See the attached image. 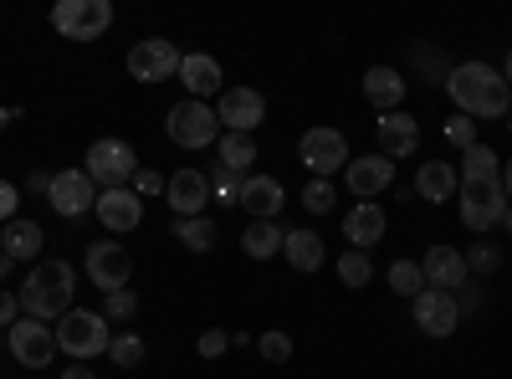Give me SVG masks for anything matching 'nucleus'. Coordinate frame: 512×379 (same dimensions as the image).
I'll return each instance as SVG.
<instances>
[{"label":"nucleus","instance_id":"obj_1","mask_svg":"<svg viewBox=\"0 0 512 379\" xmlns=\"http://www.w3.org/2000/svg\"><path fill=\"white\" fill-rule=\"evenodd\" d=\"M446 93L456 103V113L466 118H507L512 108V88H507V77L487 62H461L446 72Z\"/></svg>","mask_w":512,"mask_h":379},{"label":"nucleus","instance_id":"obj_2","mask_svg":"<svg viewBox=\"0 0 512 379\" xmlns=\"http://www.w3.org/2000/svg\"><path fill=\"white\" fill-rule=\"evenodd\" d=\"M72 292H77V272L62 262V257H52V262H36L31 272H26V282H21V313L26 318H41V323H52V318H67L72 313Z\"/></svg>","mask_w":512,"mask_h":379},{"label":"nucleus","instance_id":"obj_3","mask_svg":"<svg viewBox=\"0 0 512 379\" xmlns=\"http://www.w3.org/2000/svg\"><path fill=\"white\" fill-rule=\"evenodd\" d=\"M113 344V323L93 308H72L67 318H57V354H67L72 364H93L98 354H108Z\"/></svg>","mask_w":512,"mask_h":379},{"label":"nucleus","instance_id":"obj_4","mask_svg":"<svg viewBox=\"0 0 512 379\" xmlns=\"http://www.w3.org/2000/svg\"><path fill=\"white\" fill-rule=\"evenodd\" d=\"M164 134H169V144H180V149H210V144H221V118H216L210 103L185 98V103L169 108Z\"/></svg>","mask_w":512,"mask_h":379},{"label":"nucleus","instance_id":"obj_5","mask_svg":"<svg viewBox=\"0 0 512 379\" xmlns=\"http://www.w3.org/2000/svg\"><path fill=\"white\" fill-rule=\"evenodd\" d=\"M144 170L134 144H123V139H93L88 144V180L103 185V190H128L134 185V175Z\"/></svg>","mask_w":512,"mask_h":379},{"label":"nucleus","instance_id":"obj_6","mask_svg":"<svg viewBox=\"0 0 512 379\" xmlns=\"http://www.w3.org/2000/svg\"><path fill=\"white\" fill-rule=\"evenodd\" d=\"M297 159H303V170L313 175V180H333L338 170H349V139L338 134V129H308L303 139H297Z\"/></svg>","mask_w":512,"mask_h":379},{"label":"nucleus","instance_id":"obj_7","mask_svg":"<svg viewBox=\"0 0 512 379\" xmlns=\"http://www.w3.org/2000/svg\"><path fill=\"white\" fill-rule=\"evenodd\" d=\"M507 190L502 180H461V226L466 231H492L507 216Z\"/></svg>","mask_w":512,"mask_h":379},{"label":"nucleus","instance_id":"obj_8","mask_svg":"<svg viewBox=\"0 0 512 379\" xmlns=\"http://www.w3.org/2000/svg\"><path fill=\"white\" fill-rule=\"evenodd\" d=\"M108 26H113L108 0H57L52 6V31H62L67 41H98Z\"/></svg>","mask_w":512,"mask_h":379},{"label":"nucleus","instance_id":"obj_9","mask_svg":"<svg viewBox=\"0 0 512 379\" xmlns=\"http://www.w3.org/2000/svg\"><path fill=\"white\" fill-rule=\"evenodd\" d=\"M11 359H16L21 369H47V364L57 359V328L21 313V318L11 323Z\"/></svg>","mask_w":512,"mask_h":379},{"label":"nucleus","instance_id":"obj_10","mask_svg":"<svg viewBox=\"0 0 512 379\" xmlns=\"http://www.w3.org/2000/svg\"><path fill=\"white\" fill-rule=\"evenodd\" d=\"M180 72V47L175 41H164V36H144V41H134V52H128V77L134 82H169Z\"/></svg>","mask_w":512,"mask_h":379},{"label":"nucleus","instance_id":"obj_11","mask_svg":"<svg viewBox=\"0 0 512 379\" xmlns=\"http://www.w3.org/2000/svg\"><path fill=\"white\" fill-rule=\"evenodd\" d=\"M410 318H415V328L425 333V339H451V333L461 328V303L441 287H425L410 303Z\"/></svg>","mask_w":512,"mask_h":379},{"label":"nucleus","instance_id":"obj_12","mask_svg":"<svg viewBox=\"0 0 512 379\" xmlns=\"http://www.w3.org/2000/svg\"><path fill=\"white\" fill-rule=\"evenodd\" d=\"M216 118H221L226 134H256L267 123V98L256 93V88H221Z\"/></svg>","mask_w":512,"mask_h":379},{"label":"nucleus","instance_id":"obj_13","mask_svg":"<svg viewBox=\"0 0 512 379\" xmlns=\"http://www.w3.org/2000/svg\"><path fill=\"white\" fill-rule=\"evenodd\" d=\"M98 195L103 190L88 180V170H62V175H52V190H47L52 210H57V216H67V221L88 216V210L98 205Z\"/></svg>","mask_w":512,"mask_h":379},{"label":"nucleus","instance_id":"obj_14","mask_svg":"<svg viewBox=\"0 0 512 379\" xmlns=\"http://www.w3.org/2000/svg\"><path fill=\"white\" fill-rule=\"evenodd\" d=\"M164 205L175 210V221L205 216V205H210V175L205 170H175V175L164 180Z\"/></svg>","mask_w":512,"mask_h":379},{"label":"nucleus","instance_id":"obj_15","mask_svg":"<svg viewBox=\"0 0 512 379\" xmlns=\"http://www.w3.org/2000/svg\"><path fill=\"white\" fill-rule=\"evenodd\" d=\"M374 154H384V159H410L415 149H420V118H410V113H379V123H374Z\"/></svg>","mask_w":512,"mask_h":379},{"label":"nucleus","instance_id":"obj_16","mask_svg":"<svg viewBox=\"0 0 512 379\" xmlns=\"http://www.w3.org/2000/svg\"><path fill=\"white\" fill-rule=\"evenodd\" d=\"M88 277H93V287L118 292V287H128V277H134V257H128L118 241H93L88 246Z\"/></svg>","mask_w":512,"mask_h":379},{"label":"nucleus","instance_id":"obj_17","mask_svg":"<svg viewBox=\"0 0 512 379\" xmlns=\"http://www.w3.org/2000/svg\"><path fill=\"white\" fill-rule=\"evenodd\" d=\"M344 185H349V195H359V200H379L384 190L395 185V164L384 159V154H359V159H349Z\"/></svg>","mask_w":512,"mask_h":379},{"label":"nucleus","instance_id":"obj_18","mask_svg":"<svg viewBox=\"0 0 512 379\" xmlns=\"http://www.w3.org/2000/svg\"><path fill=\"white\" fill-rule=\"evenodd\" d=\"M420 272H425V287H441V292H451V298H456V287H472V272H466V257L456 246H431Z\"/></svg>","mask_w":512,"mask_h":379},{"label":"nucleus","instance_id":"obj_19","mask_svg":"<svg viewBox=\"0 0 512 379\" xmlns=\"http://www.w3.org/2000/svg\"><path fill=\"white\" fill-rule=\"evenodd\" d=\"M282 200H287V190H282V180H272V175H246L241 180V210L251 221H277V210H282Z\"/></svg>","mask_w":512,"mask_h":379},{"label":"nucleus","instance_id":"obj_20","mask_svg":"<svg viewBox=\"0 0 512 379\" xmlns=\"http://www.w3.org/2000/svg\"><path fill=\"white\" fill-rule=\"evenodd\" d=\"M384 231H390V216H384V205H374V200H359L349 216H344V236H349V246L354 251H369V246H379L384 241Z\"/></svg>","mask_w":512,"mask_h":379},{"label":"nucleus","instance_id":"obj_21","mask_svg":"<svg viewBox=\"0 0 512 379\" xmlns=\"http://www.w3.org/2000/svg\"><path fill=\"white\" fill-rule=\"evenodd\" d=\"M93 216L118 236V231H134L139 221H144V200L134 195V190H103L98 195V205H93Z\"/></svg>","mask_w":512,"mask_h":379},{"label":"nucleus","instance_id":"obj_22","mask_svg":"<svg viewBox=\"0 0 512 379\" xmlns=\"http://www.w3.org/2000/svg\"><path fill=\"white\" fill-rule=\"evenodd\" d=\"M180 82L190 88L195 103L216 98V93H221V62L210 57V52H185V57H180Z\"/></svg>","mask_w":512,"mask_h":379},{"label":"nucleus","instance_id":"obj_23","mask_svg":"<svg viewBox=\"0 0 512 379\" xmlns=\"http://www.w3.org/2000/svg\"><path fill=\"white\" fill-rule=\"evenodd\" d=\"M420 200H431V205H441V200H451L456 190H461V175H456V164H446V159H425L420 170H415V185H410Z\"/></svg>","mask_w":512,"mask_h":379},{"label":"nucleus","instance_id":"obj_24","mask_svg":"<svg viewBox=\"0 0 512 379\" xmlns=\"http://www.w3.org/2000/svg\"><path fill=\"white\" fill-rule=\"evenodd\" d=\"M364 98H369L374 113H400V103H405V77H400L395 67H369V72H364Z\"/></svg>","mask_w":512,"mask_h":379},{"label":"nucleus","instance_id":"obj_25","mask_svg":"<svg viewBox=\"0 0 512 379\" xmlns=\"http://www.w3.org/2000/svg\"><path fill=\"white\" fill-rule=\"evenodd\" d=\"M282 257L292 272H318L323 267V236L318 231H287L282 236Z\"/></svg>","mask_w":512,"mask_h":379},{"label":"nucleus","instance_id":"obj_26","mask_svg":"<svg viewBox=\"0 0 512 379\" xmlns=\"http://www.w3.org/2000/svg\"><path fill=\"white\" fill-rule=\"evenodd\" d=\"M0 251H6L11 262H36L41 257V226L26 221V216H16L6 231H0Z\"/></svg>","mask_w":512,"mask_h":379},{"label":"nucleus","instance_id":"obj_27","mask_svg":"<svg viewBox=\"0 0 512 379\" xmlns=\"http://www.w3.org/2000/svg\"><path fill=\"white\" fill-rule=\"evenodd\" d=\"M282 226L277 221H251L246 231H241V251H246V257L251 262H267V257H277V251H282Z\"/></svg>","mask_w":512,"mask_h":379},{"label":"nucleus","instance_id":"obj_28","mask_svg":"<svg viewBox=\"0 0 512 379\" xmlns=\"http://www.w3.org/2000/svg\"><path fill=\"white\" fill-rule=\"evenodd\" d=\"M216 159H221V170H231V175H251V164H256V139H251V134H221Z\"/></svg>","mask_w":512,"mask_h":379},{"label":"nucleus","instance_id":"obj_29","mask_svg":"<svg viewBox=\"0 0 512 379\" xmlns=\"http://www.w3.org/2000/svg\"><path fill=\"white\" fill-rule=\"evenodd\" d=\"M175 241L185 251H195V257H205L210 246H216V221L210 216H190V221H175Z\"/></svg>","mask_w":512,"mask_h":379},{"label":"nucleus","instance_id":"obj_30","mask_svg":"<svg viewBox=\"0 0 512 379\" xmlns=\"http://www.w3.org/2000/svg\"><path fill=\"white\" fill-rule=\"evenodd\" d=\"M384 282H390V292H400V298H420L425 292V272H420V262H410V257H400V262H390V272H384Z\"/></svg>","mask_w":512,"mask_h":379},{"label":"nucleus","instance_id":"obj_31","mask_svg":"<svg viewBox=\"0 0 512 379\" xmlns=\"http://www.w3.org/2000/svg\"><path fill=\"white\" fill-rule=\"evenodd\" d=\"M461 180H502V159L487 144H472L461 154Z\"/></svg>","mask_w":512,"mask_h":379},{"label":"nucleus","instance_id":"obj_32","mask_svg":"<svg viewBox=\"0 0 512 379\" xmlns=\"http://www.w3.org/2000/svg\"><path fill=\"white\" fill-rule=\"evenodd\" d=\"M144 339H139V333L134 328H123V333H113V344H108V359L118 364V369H139L144 364Z\"/></svg>","mask_w":512,"mask_h":379},{"label":"nucleus","instance_id":"obj_33","mask_svg":"<svg viewBox=\"0 0 512 379\" xmlns=\"http://www.w3.org/2000/svg\"><path fill=\"white\" fill-rule=\"evenodd\" d=\"M108 323H134L139 313V292L134 287H118V292H103V308H98Z\"/></svg>","mask_w":512,"mask_h":379},{"label":"nucleus","instance_id":"obj_34","mask_svg":"<svg viewBox=\"0 0 512 379\" xmlns=\"http://www.w3.org/2000/svg\"><path fill=\"white\" fill-rule=\"evenodd\" d=\"M369 277H374L369 251H344V257H338V282L344 287H369Z\"/></svg>","mask_w":512,"mask_h":379},{"label":"nucleus","instance_id":"obj_35","mask_svg":"<svg viewBox=\"0 0 512 379\" xmlns=\"http://www.w3.org/2000/svg\"><path fill=\"white\" fill-rule=\"evenodd\" d=\"M466 257V272H477V277H492L497 267H502V246H492V241H477L472 251H461Z\"/></svg>","mask_w":512,"mask_h":379},{"label":"nucleus","instance_id":"obj_36","mask_svg":"<svg viewBox=\"0 0 512 379\" xmlns=\"http://www.w3.org/2000/svg\"><path fill=\"white\" fill-rule=\"evenodd\" d=\"M333 205H338L333 180H308V190H303V210H308V216H328Z\"/></svg>","mask_w":512,"mask_h":379},{"label":"nucleus","instance_id":"obj_37","mask_svg":"<svg viewBox=\"0 0 512 379\" xmlns=\"http://www.w3.org/2000/svg\"><path fill=\"white\" fill-rule=\"evenodd\" d=\"M256 354H262L267 364H287L292 359V339H287L282 328H267L262 339H256Z\"/></svg>","mask_w":512,"mask_h":379},{"label":"nucleus","instance_id":"obj_38","mask_svg":"<svg viewBox=\"0 0 512 379\" xmlns=\"http://www.w3.org/2000/svg\"><path fill=\"white\" fill-rule=\"evenodd\" d=\"M446 139H451V144H461V154H466V149L477 144V123L466 118V113H451V118H446Z\"/></svg>","mask_w":512,"mask_h":379},{"label":"nucleus","instance_id":"obj_39","mask_svg":"<svg viewBox=\"0 0 512 379\" xmlns=\"http://www.w3.org/2000/svg\"><path fill=\"white\" fill-rule=\"evenodd\" d=\"M241 180H246V175L216 170V175H210V190H216V200H221V205H236V200H241Z\"/></svg>","mask_w":512,"mask_h":379},{"label":"nucleus","instance_id":"obj_40","mask_svg":"<svg viewBox=\"0 0 512 379\" xmlns=\"http://www.w3.org/2000/svg\"><path fill=\"white\" fill-rule=\"evenodd\" d=\"M195 349H200V359H221V354L231 349V333H221V328H205Z\"/></svg>","mask_w":512,"mask_h":379},{"label":"nucleus","instance_id":"obj_41","mask_svg":"<svg viewBox=\"0 0 512 379\" xmlns=\"http://www.w3.org/2000/svg\"><path fill=\"white\" fill-rule=\"evenodd\" d=\"M16 205H21V190H16L11 180H0V226L16 221Z\"/></svg>","mask_w":512,"mask_h":379},{"label":"nucleus","instance_id":"obj_42","mask_svg":"<svg viewBox=\"0 0 512 379\" xmlns=\"http://www.w3.org/2000/svg\"><path fill=\"white\" fill-rule=\"evenodd\" d=\"M16 318H21V298H16L11 287H0V328L11 333V323H16Z\"/></svg>","mask_w":512,"mask_h":379},{"label":"nucleus","instance_id":"obj_43","mask_svg":"<svg viewBox=\"0 0 512 379\" xmlns=\"http://www.w3.org/2000/svg\"><path fill=\"white\" fill-rule=\"evenodd\" d=\"M134 195L144 200V195H164V175L159 170H139L134 175Z\"/></svg>","mask_w":512,"mask_h":379},{"label":"nucleus","instance_id":"obj_44","mask_svg":"<svg viewBox=\"0 0 512 379\" xmlns=\"http://www.w3.org/2000/svg\"><path fill=\"white\" fill-rule=\"evenodd\" d=\"M62 379H98V369H88V364H72V369H62Z\"/></svg>","mask_w":512,"mask_h":379},{"label":"nucleus","instance_id":"obj_45","mask_svg":"<svg viewBox=\"0 0 512 379\" xmlns=\"http://www.w3.org/2000/svg\"><path fill=\"white\" fill-rule=\"evenodd\" d=\"M26 190H36V195H47V190H52V175H31V180H26Z\"/></svg>","mask_w":512,"mask_h":379},{"label":"nucleus","instance_id":"obj_46","mask_svg":"<svg viewBox=\"0 0 512 379\" xmlns=\"http://www.w3.org/2000/svg\"><path fill=\"white\" fill-rule=\"evenodd\" d=\"M502 190H507V200H512V159L502 164Z\"/></svg>","mask_w":512,"mask_h":379},{"label":"nucleus","instance_id":"obj_47","mask_svg":"<svg viewBox=\"0 0 512 379\" xmlns=\"http://www.w3.org/2000/svg\"><path fill=\"white\" fill-rule=\"evenodd\" d=\"M11 277V257H6V251H0V282H6Z\"/></svg>","mask_w":512,"mask_h":379},{"label":"nucleus","instance_id":"obj_48","mask_svg":"<svg viewBox=\"0 0 512 379\" xmlns=\"http://www.w3.org/2000/svg\"><path fill=\"white\" fill-rule=\"evenodd\" d=\"M11 118H16L11 108H0V134H6V123H11Z\"/></svg>","mask_w":512,"mask_h":379},{"label":"nucleus","instance_id":"obj_49","mask_svg":"<svg viewBox=\"0 0 512 379\" xmlns=\"http://www.w3.org/2000/svg\"><path fill=\"white\" fill-rule=\"evenodd\" d=\"M502 77H507V88H512V52H507V67H502Z\"/></svg>","mask_w":512,"mask_h":379},{"label":"nucleus","instance_id":"obj_50","mask_svg":"<svg viewBox=\"0 0 512 379\" xmlns=\"http://www.w3.org/2000/svg\"><path fill=\"white\" fill-rule=\"evenodd\" d=\"M502 226H507V236H512V205H507V216H502Z\"/></svg>","mask_w":512,"mask_h":379},{"label":"nucleus","instance_id":"obj_51","mask_svg":"<svg viewBox=\"0 0 512 379\" xmlns=\"http://www.w3.org/2000/svg\"><path fill=\"white\" fill-rule=\"evenodd\" d=\"M507 129H512V108H507Z\"/></svg>","mask_w":512,"mask_h":379}]
</instances>
